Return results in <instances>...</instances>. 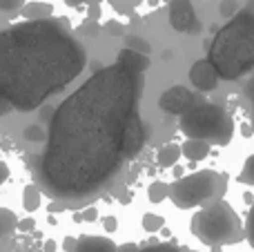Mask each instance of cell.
Here are the masks:
<instances>
[{
    "instance_id": "obj_3",
    "label": "cell",
    "mask_w": 254,
    "mask_h": 252,
    "mask_svg": "<svg viewBox=\"0 0 254 252\" xmlns=\"http://www.w3.org/2000/svg\"><path fill=\"white\" fill-rule=\"evenodd\" d=\"M207 61L223 80H237L254 69V4L237 9L216 31Z\"/></svg>"
},
{
    "instance_id": "obj_15",
    "label": "cell",
    "mask_w": 254,
    "mask_h": 252,
    "mask_svg": "<svg viewBox=\"0 0 254 252\" xmlns=\"http://www.w3.org/2000/svg\"><path fill=\"white\" fill-rule=\"evenodd\" d=\"M40 199H43L40 188L34 186V183H29V186L22 190V208H25L27 212H36V210L40 208Z\"/></svg>"
},
{
    "instance_id": "obj_1",
    "label": "cell",
    "mask_w": 254,
    "mask_h": 252,
    "mask_svg": "<svg viewBox=\"0 0 254 252\" xmlns=\"http://www.w3.org/2000/svg\"><path fill=\"white\" fill-rule=\"evenodd\" d=\"M143 74L114 63L92 74L54 110L45 152L34 172L61 203H80L105 192L127 161L140 154Z\"/></svg>"
},
{
    "instance_id": "obj_25",
    "label": "cell",
    "mask_w": 254,
    "mask_h": 252,
    "mask_svg": "<svg viewBox=\"0 0 254 252\" xmlns=\"http://www.w3.org/2000/svg\"><path fill=\"white\" fill-rule=\"evenodd\" d=\"M246 98L250 101V127L254 132V78L248 83V87H246Z\"/></svg>"
},
{
    "instance_id": "obj_13",
    "label": "cell",
    "mask_w": 254,
    "mask_h": 252,
    "mask_svg": "<svg viewBox=\"0 0 254 252\" xmlns=\"http://www.w3.org/2000/svg\"><path fill=\"white\" fill-rule=\"evenodd\" d=\"M25 20H43V18L54 16V4L52 2H40V0H34V2H25L20 9H18Z\"/></svg>"
},
{
    "instance_id": "obj_18",
    "label": "cell",
    "mask_w": 254,
    "mask_h": 252,
    "mask_svg": "<svg viewBox=\"0 0 254 252\" xmlns=\"http://www.w3.org/2000/svg\"><path fill=\"white\" fill-rule=\"evenodd\" d=\"M239 183L243 186H254V154H250L243 163L241 172H239Z\"/></svg>"
},
{
    "instance_id": "obj_11",
    "label": "cell",
    "mask_w": 254,
    "mask_h": 252,
    "mask_svg": "<svg viewBox=\"0 0 254 252\" xmlns=\"http://www.w3.org/2000/svg\"><path fill=\"white\" fill-rule=\"evenodd\" d=\"M116 63H121V65L129 67V69L134 71H140V74H145V71L149 69V65H152V61H149L147 54H140V52H134V49L129 47H123L119 52V58H116Z\"/></svg>"
},
{
    "instance_id": "obj_39",
    "label": "cell",
    "mask_w": 254,
    "mask_h": 252,
    "mask_svg": "<svg viewBox=\"0 0 254 252\" xmlns=\"http://www.w3.org/2000/svg\"><path fill=\"white\" fill-rule=\"evenodd\" d=\"M172 168H174V174H176V179H181V177H183V170H181L179 165H172Z\"/></svg>"
},
{
    "instance_id": "obj_16",
    "label": "cell",
    "mask_w": 254,
    "mask_h": 252,
    "mask_svg": "<svg viewBox=\"0 0 254 252\" xmlns=\"http://www.w3.org/2000/svg\"><path fill=\"white\" fill-rule=\"evenodd\" d=\"M16 223H18V219H16V214H13L11 210L0 208V239L7 237L9 232L16 230Z\"/></svg>"
},
{
    "instance_id": "obj_37",
    "label": "cell",
    "mask_w": 254,
    "mask_h": 252,
    "mask_svg": "<svg viewBox=\"0 0 254 252\" xmlns=\"http://www.w3.org/2000/svg\"><path fill=\"white\" fill-rule=\"evenodd\" d=\"M54 114V107H43V112H40V116H43V121H49Z\"/></svg>"
},
{
    "instance_id": "obj_22",
    "label": "cell",
    "mask_w": 254,
    "mask_h": 252,
    "mask_svg": "<svg viewBox=\"0 0 254 252\" xmlns=\"http://www.w3.org/2000/svg\"><path fill=\"white\" fill-rule=\"evenodd\" d=\"M110 2H112V7L119 9L121 13H131L143 0H110Z\"/></svg>"
},
{
    "instance_id": "obj_19",
    "label": "cell",
    "mask_w": 254,
    "mask_h": 252,
    "mask_svg": "<svg viewBox=\"0 0 254 252\" xmlns=\"http://www.w3.org/2000/svg\"><path fill=\"white\" fill-rule=\"evenodd\" d=\"M125 47L134 49V52H140V54H147V56L152 54V45H149L145 38H140V36H127Z\"/></svg>"
},
{
    "instance_id": "obj_6",
    "label": "cell",
    "mask_w": 254,
    "mask_h": 252,
    "mask_svg": "<svg viewBox=\"0 0 254 252\" xmlns=\"http://www.w3.org/2000/svg\"><path fill=\"white\" fill-rule=\"evenodd\" d=\"M228 190V177L216 170H198L188 177L176 179L170 183V199L176 208L190 210V208H203L207 203L223 199Z\"/></svg>"
},
{
    "instance_id": "obj_23",
    "label": "cell",
    "mask_w": 254,
    "mask_h": 252,
    "mask_svg": "<svg viewBox=\"0 0 254 252\" xmlns=\"http://www.w3.org/2000/svg\"><path fill=\"white\" fill-rule=\"evenodd\" d=\"M243 232H246V239L250 241V246L254 248V203L248 212V219H246V226H243Z\"/></svg>"
},
{
    "instance_id": "obj_36",
    "label": "cell",
    "mask_w": 254,
    "mask_h": 252,
    "mask_svg": "<svg viewBox=\"0 0 254 252\" xmlns=\"http://www.w3.org/2000/svg\"><path fill=\"white\" fill-rule=\"evenodd\" d=\"M80 217H83L85 221H94V219H96V210H94V208H89V210H85L83 214H78V217H76V219H80Z\"/></svg>"
},
{
    "instance_id": "obj_31",
    "label": "cell",
    "mask_w": 254,
    "mask_h": 252,
    "mask_svg": "<svg viewBox=\"0 0 254 252\" xmlns=\"http://www.w3.org/2000/svg\"><path fill=\"white\" fill-rule=\"evenodd\" d=\"M34 226H36L34 219H22V221H18V223H16V228H18L20 232H29V230H34Z\"/></svg>"
},
{
    "instance_id": "obj_14",
    "label": "cell",
    "mask_w": 254,
    "mask_h": 252,
    "mask_svg": "<svg viewBox=\"0 0 254 252\" xmlns=\"http://www.w3.org/2000/svg\"><path fill=\"white\" fill-rule=\"evenodd\" d=\"M181 159V147L176 145V143H170V145L161 147L156 154V163L161 165V168H172V165H176Z\"/></svg>"
},
{
    "instance_id": "obj_21",
    "label": "cell",
    "mask_w": 254,
    "mask_h": 252,
    "mask_svg": "<svg viewBox=\"0 0 254 252\" xmlns=\"http://www.w3.org/2000/svg\"><path fill=\"white\" fill-rule=\"evenodd\" d=\"M131 252H185L183 248H176V246H172V244H149V246H145V248H136V250H131Z\"/></svg>"
},
{
    "instance_id": "obj_41",
    "label": "cell",
    "mask_w": 254,
    "mask_h": 252,
    "mask_svg": "<svg viewBox=\"0 0 254 252\" xmlns=\"http://www.w3.org/2000/svg\"><path fill=\"white\" fill-rule=\"evenodd\" d=\"M252 2H254V0H252Z\"/></svg>"
},
{
    "instance_id": "obj_26",
    "label": "cell",
    "mask_w": 254,
    "mask_h": 252,
    "mask_svg": "<svg viewBox=\"0 0 254 252\" xmlns=\"http://www.w3.org/2000/svg\"><path fill=\"white\" fill-rule=\"evenodd\" d=\"M98 29H101V27H98V20H89V18H87V20H85V25L78 27V34L80 36H94Z\"/></svg>"
},
{
    "instance_id": "obj_17",
    "label": "cell",
    "mask_w": 254,
    "mask_h": 252,
    "mask_svg": "<svg viewBox=\"0 0 254 252\" xmlns=\"http://www.w3.org/2000/svg\"><path fill=\"white\" fill-rule=\"evenodd\" d=\"M167 194H170V186H167L165 181H152V186L147 188V196H149L152 203H161V201H165Z\"/></svg>"
},
{
    "instance_id": "obj_20",
    "label": "cell",
    "mask_w": 254,
    "mask_h": 252,
    "mask_svg": "<svg viewBox=\"0 0 254 252\" xmlns=\"http://www.w3.org/2000/svg\"><path fill=\"white\" fill-rule=\"evenodd\" d=\"M163 217L161 214H154V212H149V214H145L143 217V230L145 232H158V230H163Z\"/></svg>"
},
{
    "instance_id": "obj_9",
    "label": "cell",
    "mask_w": 254,
    "mask_h": 252,
    "mask_svg": "<svg viewBox=\"0 0 254 252\" xmlns=\"http://www.w3.org/2000/svg\"><path fill=\"white\" fill-rule=\"evenodd\" d=\"M190 80H192V85L196 89L210 92V89H214L216 85H219V74H216V69L212 67V63L207 61V58H203V61H196L190 67Z\"/></svg>"
},
{
    "instance_id": "obj_2",
    "label": "cell",
    "mask_w": 254,
    "mask_h": 252,
    "mask_svg": "<svg viewBox=\"0 0 254 252\" xmlns=\"http://www.w3.org/2000/svg\"><path fill=\"white\" fill-rule=\"evenodd\" d=\"M87 52L67 18L25 20L0 31V96L34 112L83 74Z\"/></svg>"
},
{
    "instance_id": "obj_30",
    "label": "cell",
    "mask_w": 254,
    "mask_h": 252,
    "mask_svg": "<svg viewBox=\"0 0 254 252\" xmlns=\"http://www.w3.org/2000/svg\"><path fill=\"white\" fill-rule=\"evenodd\" d=\"M11 112H13L11 103H9L4 96H0V119H2V116H7V114H11Z\"/></svg>"
},
{
    "instance_id": "obj_32",
    "label": "cell",
    "mask_w": 254,
    "mask_h": 252,
    "mask_svg": "<svg viewBox=\"0 0 254 252\" xmlns=\"http://www.w3.org/2000/svg\"><path fill=\"white\" fill-rule=\"evenodd\" d=\"M103 228H105L107 232H114L116 228H119V221H116V217H107L105 221H103Z\"/></svg>"
},
{
    "instance_id": "obj_8",
    "label": "cell",
    "mask_w": 254,
    "mask_h": 252,
    "mask_svg": "<svg viewBox=\"0 0 254 252\" xmlns=\"http://www.w3.org/2000/svg\"><path fill=\"white\" fill-rule=\"evenodd\" d=\"M167 13L170 25L176 31H192L196 27V13H194L192 0H167Z\"/></svg>"
},
{
    "instance_id": "obj_28",
    "label": "cell",
    "mask_w": 254,
    "mask_h": 252,
    "mask_svg": "<svg viewBox=\"0 0 254 252\" xmlns=\"http://www.w3.org/2000/svg\"><path fill=\"white\" fill-rule=\"evenodd\" d=\"M239 4L234 2V0H223V4H221V16L223 18H230L232 13H237Z\"/></svg>"
},
{
    "instance_id": "obj_24",
    "label": "cell",
    "mask_w": 254,
    "mask_h": 252,
    "mask_svg": "<svg viewBox=\"0 0 254 252\" xmlns=\"http://www.w3.org/2000/svg\"><path fill=\"white\" fill-rule=\"evenodd\" d=\"M45 129L43 127H38V125H31V127H27L25 129V138L27 141H45Z\"/></svg>"
},
{
    "instance_id": "obj_40",
    "label": "cell",
    "mask_w": 254,
    "mask_h": 252,
    "mask_svg": "<svg viewBox=\"0 0 254 252\" xmlns=\"http://www.w3.org/2000/svg\"><path fill=\"white\" fill-rule=\"evenodd\" d=\"M185 252H194V250H185Z\"/></svg>"
},
{
    "instance_id": "obj_35",
    "label": "cell",
    "mask_w": 254,
    "mask_h": 252,
    "mask_svg": "<svg viewBox=\"0 0 254 252\" xmlns=\"http://www.w3.org/2000/svg\"><path fill=\"white\" fill-rule=\"evenodd\" d=\"M89 7V20H98L101 18V4H87Z\"/></svg>"
},
{
    "instance_id": "obj_12",
    "label": "cell",
    "mask_w": 254,
    "mask_h": 252,
    "mask_svg": "<svg viewBox=\"0 0 254 252\" xmlns=\"http://www.w3.org/2000/svg\"><path fill=\"white\" fill-rule=\"evenodd\" d=\"M210 143L207 141H201V138H188V141L181 145V156H185L188 161L192 163H198L203 161L207 154H210Z\"/></svg>"
},
{
    "instance_id": "obj_33",
    "label": "cell",
    "mask_w": 254,
    "mask_h": 252,
    "mask_svg": "<svg viewBox=\"0 0 254 252\" xmlns=\"http://www.w3.org/2000/svg\"><path fill=\"white\" fill-rule=\"evenodd\" d=\"M101 4L103 0H65V4H69V7H80V4Z\"/></svg>"
},
{
    "instance_id": "obj_34",
    "label": "cell",
    "mask_w": 254,
    "mask_h": 252,
    "mask_svg": "<svg viewBox=\"0 0 254 252\" xmlns=\"http://www.w3.org/2000/svg\"><path fill=\"white\" fill-rule=\"evenodd\" d=\"M9 179V165L4 161H0V188L4 186V181Z\"/></svg>"
},
{
    "instance_id": "obj_27",
    "label": "cell",
    "mask_w": 254,
    "mask_h": 252,
    "mask_svg": "<svg viewBox=\"0 0 254 252\" xmlns=\"http://www.w3.org/2000/svg\"><path fill=\"white\" fill-rule=\"evenodd\" d=\"M27 0H0V11H18Z\"/></svg>"
},
{
    "instance_id": "obj_29",
    "label": "cell",
    "mask_w": 254,
    "mask_h": 252,
    "mask_svg": "<svg viewBox=\"0 0 254 252\" xmlns=\"http://www.w3.org/2000/svg\"><path fill=\"white\" fill-rule=\"evenodd\" d=\"M105 31L107 34H112V36H121L125 31V27H123V22H119V20H110L105 25Z\"/></svg>"
},
{
    "instance_id": "obj_10",
    "label": "cell",
    "mask_w": 254,
    "mask_h": 252,
    "mask_svg": "<svg viewBox=\"0 0 254 252\" xmlns=\"http://www.w3.org/2000/svg\"><path fill=\"white\" fill-rule=\"evenodd\" d=\"M71 252H119V248L107 237H80Z\"/></svg>"
},
{
    "instance_id": "obj_38",
    "label": "cell",
    "mask_w": 254,
    "mask_h": 252,
    "mask_svg": "<svg viewBox=\"0 0 254 252\" xmlns=\"http://www.w3.org/2000/svg\"><path fill=\"white\" fill-rule=\"evenodd\" d=\"M74 246H76V239H71V237H69V239H65V250L67 252L74 250Z\"/></svg>"
},
{
    "instance_id": "obj_4",
    "label": "cell",
    "mask_w": 254,
    "mask_h": 252,
    "mask_svg": "<svg viewBox=\"0 0 254 252\" xmlns=\"http://www.w3.org/2000/svg\"><path fill=\"white\" fill-rule=\"evenodd\" d=\"M192 235L201 244L221 248V246H232L246 239L243 223L239 214L228 201L219 199L214 203H207L192 217Z\"/></svg>"
},
{
    "instance_id": "obj_7",
    "label": "cell",
    "mask_w": 254,
    "mask_h": 252,
    "mask_svg": "<svg viewBox=\"0 0 254 252\" xmlns=\"http://www.w3.org/2000/svg\"><path fill=\"white\" fill-rule=\"evenodd\" d=\"M194 103H196L194 92H190L183 85L167 87L165 92L161 94V98H158V107H161L165 114H172V116H181L183 112H188Z\"/></svg>"
},
{
    "instance_id": "obj_5",
    "label": "cell",
    "mask_w": 254,
    "mask_h": 252,
    "mask_svg": "<svg viewBox=\"0 0 254 252\" xmlns=\"http://www.w3.org/2000/svg\"><path fill=\"white\" fill-rule=\"evenodd\" d=\"M179 129L188 138H201L210 145L225 147L234 136V121L225 107L214 103H194L181 114Z\"/></svg>"
}]
</instances>
